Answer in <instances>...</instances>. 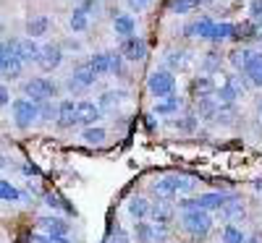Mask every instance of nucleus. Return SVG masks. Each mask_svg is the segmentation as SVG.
Returning <instances> with one entry per match:
<instances>
[{
	"label": "nucleus",
	"instance_id": "c85d7f7f",
	"mask_svg": "<svg viewBox=\"0 0 262 243\" xmlns=\"http://www.w3.org/2000/svg\"><path fill=\"white\" fill-rule=\"evenodd\" d=\"M69 24H71V29H74V32H84L86 27H90L86 11H84V8H76V11L71 13V21H69Z\"/></svg>",
	"mask_w": 262,
	"mask_h": 243
},
{
	"label": "nucleus",
	"instance_id": "dca6fc26",
	"mask_svg": "<svg viewBox=\"0 0 262 243\" xmlns=\"http://www.w3.org/2000/svg\"><path fill=\"white\" fill-rule=\"evenodd\" d=\"M113 32H116L121 39L134 37V32H137V21L131 18V16H126V13H121V16L113 18Z\"/></svg>",
	"mask_w": 262,
	"mask_h": 243
},
{
	"label": "nucleus",
	"instance_id": "09e8293b",
	"mask_svg": "<svg viewBox=\"0 0 262 243\" xmlns=\"http://www.w3.org/2000/svg\"><path fill=\"white\" fill-rule=\"evenodd\" d=\"M139 3H147V0H139Z\"/></svg>",
	"mask_w": 262,
	"mask_h": 243
},
{
	"label": "nucleus",
	"instance_id": "412c9836",
	"mask_svg": "<svg viewBox=\"0 0 262 243\" xmlns=\"http://www.w3.org/2000/svg\"><path fill=\"white\" fill-rule=\"evenodd\" d=\"M152 193H155L158 199H163V202H170L173 196H176V188H173V183H170V178L165 175V178H158V181H152Z\"/></svg>",
	"mask_w": 262,
	"mask_h": 243
},
{
	"label": "nucleus",
	"instance_id": "6e6552de",
	"mask_svg": "<svg viewBox=\"0 0 262 243\" xmlns=\"http://www.w3.org/2000/svg\"><path fill=\"white\" fill-rule=\"evenodd\" d=\"M191 202H194V209H205V212H212V209H221V207L228 202V193H223V191H207V193L194 196Z\"/></svg>",
	"mask_w": 262,
	"mask_h": 243
},
{
	"label": "nucleus",
	"instance_id": "4468645a",
	"mask_svg": "<svg viewBox=\"0 0 262 243\" xmlns=\"http://www.w3.org/2000/svg\"><path fill=\"white\" fill-rule=\"evenodd\" d=\"M217 212H221V217H223V220H228L231 225H233V223H242V220H244V214H247L244 204L238 202L236 196H228V202H226L221 209H217Z\"/></svg>",
	"mask_w": 262,
	"mask_h": 243
},
{
	"label": "nucleus",
	"instance_id": "a19ab883",
	"mask_svg": "<svg viewBox=\"0 0 262 243\" xmlns=\"http://www.w3.org/2000/svg\"><path fill=\"white\" fill-rule=\"evenodd\" d=\"M168 65H173V68H176V65H184V53H170L168 55Z\"/></svg>",
	"mask_w": 262,
	"mask_h": 243
},
{
	"label": "nucleus",
	"instance_id": "58836bf2",
	"mask_svg": "<svg viewBox=\"0 0 262 243\" xmlns=\"http://www.w3.org/2000/svg\"><path fill=\"white\" fill-rule=\"evenodd\" d=\"M249 16H252V24H262V0L249 3Z\"/></svg>",
	"mask_w": 262,
	"mask_h": 243
},
{
	"label": "nucleus",
	"instance_id": "a878e982",
	"mask_svg": "<svg viewBox=\"0 0 262 243\" xmlns=\"http://www.w3.org/2000/svg\"><path fill=\"white\" fill-rule=\"evenodd\" d=\"M0 202H21V191L3 178H0Z\"/></svg>",
	"mask_w": 262,
	"mask_h": 243
},
{
	"label": "nucleus",
	"instance_id": "9d476101",
	"mask_svg": "<svg viewBox=\"0 0 262 243\" xmlns=\"http://www.w3.org/2000/svg\"><path fill=\"white\" fill-rule=\"evenodd\" d=\"M63 63V47L60 45H45L39 53V68L42 71H55Z\"/></svg>",
	"mask_w": 262,
	"mask_h": 243
},
{
	"label": "nucleus",
	"instance_id": "f03ea898",
	"mask_svg": "<svg viewBox=\"0 0 262 243\" xmlns=\"http://www.w3.org/2000/svg\"><path fill=\"white\" fill-rule=\"evenodd\" d=\"M24 94H27V100L39 105V102H48V100L58 97V86L50 79H45V76H37V79L24 81Z\"/></svg>",
	"mask_w": 262,
	"mask_h": 243
},
{
	"label": "nucleus",
	"instance_id": "37998d69",
	"mask_svg": "<svg viewBox=\"0 0 262 243\" xmlns=\"http://www.w3.org/2000/svg\"><path fill=\"white\" fill-rule=\"evenodd\" d=\"M81 8H84L86 13H90V11H95V8H97V0H86V3H84Z\"/></svg>",
	"mask_w": 262,
	"mask_h": 243
},
{
	"label": "nucleus",
	"instance_id": "aec40b11",
	"mask_svg": "<svg viewBox=\"0 0 262 243\" xmlns=\"http://www.w3.org/2000/svg\"><path fill=\"white\" fill-rule=\"evenodd\" d=\"M126 209H128V214H131V217H134V220H137V223H139V220H144V217L149 214V209H152V204L147 202V199H144V196H134V199H131V202L126 204Z\"/></svg>",
	"mask_w": 262,
	"mask_h": 243
},
{
	"label": "nucleus",
	"instance_id": "f8f14e48",
	"mask_svg": "<svg viewBox=\"0 0 262 243\" xmlns=\"http://www.w3.org/2000/svg\"><path fill=\"white\" fill-rule=\"evenodd\" d=\"M95 79H97V74L92 71V65H90V63H84V65H79V68L71 74L69 86H71V89H84V86H92Z\"/></svg>",
	"mask_w": 262,
	"mask_h": 243
},
{
	"label": "nucleus",
	"instance_id": "393cba45",
	"mask_svg": "<svg viewBox=\"0 0 262 243\" xmlns=\"http://www.w3.org/2000/svg\"><path fill=\"white\" fill-rule=\"evenodd\" d=\"M137 238H139V243H158V238H155V223H137Z\"/></svg>",
	"mask_w": 262,
	"mask_h": 243
},
{
	"label": "nucleus",
	"instance_id": "c756f323",
	"mask_svg": "<svg viewBox=\"0 0 262 243\" xmlns=\"http://www.w3.org/2000/svg\"><path fill=\"white\" fill-rule=\"evenodd\" d=\"M223 243H247V235L242 233V228L226 225V228H223Z\"/></svg>",
	"mask_w": 262,
	"mask_h": 243
},
{
	"label": "nucleus",
	"instance_id": "20e7f679",
	"mask_svg": "<svg viewBox=\"0 0 262 243\" xmlns=\"http://www.w3.org/2000/svg\"><path fill=\"white\" fill-rule=\"evenodd\" d=\"M21 68H24V63H21V58L16 53V39L0 42V74H6L11 79H18Z\"/></svg>",
	"mask_w": 262,
	"mask_h": 243
},
{
	"label": "nucleus",
	"instance_id": "bb28decb",
	"mask_svg": "<svg viewBox=\"0 0 262 243\" xmlns=\"http://www.w3.org/2000/svg\"><path fill=\"white\" fill-rule=\"evenodd\" d=\"M81 139L86 141V144H102L105 139H107V134H105V128H95V126H90V128H84V134H81Z\"/></svg>",
	"mask_w": 262,
	"mask_h": 243
},
{
	"label": "nucleus",
	"instance_id": "de8ad7c7",
	"mask_svg": "<svg viewBox=\"0 0 262 243\" xmlns=\"http://www.w3.org/2000/svg\"><path fill=\"white\" fill-rule=\"evenodd\" d=\"M207 3V0H196V6H205Z\"/></svg>",
	"mask_w": 262,
	"mask_h": 243
},
{
	"label": "nucleus",
	"instance_id": "2f4dec72",
	"mask_svg": "<svg viewBox=\"0 0 262 243\" xmlns=\"http://www.w3.org/2000/svg\"><path fill=\"white\" fill-rule=\"evenodd\" d=\"M39 118L42 120H58V105L53 102V100H48V102H39Z\"/></svg>",
	"mask_w": 262,
	"mask_h": 243
},
{
	"label": "nucleus",
	"instance_id": "cd10ccee",
	"mask_svg": "<svg viewBox=\"0 0 262 243\" xmlns=\"http://www.w3.org/2000/svg\"><path fill=\"white\" fill-rule=\"evenodd\" d=\"M233 32H236V27L223 21V24H215V27H212V37H210V39H212V42H223V39H231Z\"/></svg>",
	"mask_w": 262,
	"mask_h": 243
},
{
	"label": "nucleus",
	"instance_id": "e433bc0d",
	"mask_svg": "<svg viewBox=\"0 0 262 243\" xmlns=\"http://www.w3.org/2000/svg\"><path fill=\"white\" fill-rule=\"evenodd\" d=\"M29 240H32V243H71L69 238H58V235H48V233H45V235L34 233V235H32Z\"/></svg>",
	"mask_w": 262,
	"mask_h": 243
},
{
	"label": "nucleus",
	"instance_id": "c9c22d12",
	"mask_svg": "<svg viewBox=\"0 0 262 243\" xmlns=\"http://www.w3.org/2000/svg\"><path fill=\"white\" fill-rule=\"evenodd\" d=\"M252 55H254V53H249V50H244V47H242V50H233V53H231V63L236 65V68H242V71H244V65L249 63Z\"/></svg>",
	"mask_w": 262,
	"mask_h": 243
},
{
	"label": "nucleus",
	"instance_id": "5701e85b",
	"mask_svg": "<svg viewBox=\"0 0 262 243\" xmlns=\"http://www.w3.org/2000/svg\"><path fill=\"white\" fill-rule=\"evenodd\" d=\"M48 27H50V21H48V16H32L29 21H27V34L34 39V37H42L48 32Z\"/></svg>",
	"mask_w": 262,
	"mask_h": 243
},
{
	"label": "nucleus",
	"instance_id": "7c9ffc66",
	"mask_svg": "<svg viewBox=\"0 0 262 243\" xmlns=\"http://www.w3.org/2000/svg\"><path fill=\"white\" fill-rule=\"evenodd\" d=\"M170 13H176V16H181V13H191L194 8H196V0H170Z\"/></svg>",
	"mask_w": 262,
	"mask_h": 243
},
{
	"label": "nucleus",
	"instance_id": "7ed1b4c3",
	"mask_svg": "<svg viewBox=\"0 0 262 243\" xmlns=\"http://www.w3.org/2000/svg\"><path fill=\"white\" fill-rule=\"evenodd\" d=\"M147 89H149L152 97L168 100V97H173V92H176V76H173L170 71H152L149 79H147Z\"/></svg>",
	"mask_w": 262,
	"mask_h": 243
},
{
	"label": "nucleus",
	"instance_id": "c03bdc74",
	"mask_svg": "<svg viewBox=\"0 0 262 243\" xmlns=\"http://www.w3.org/2000/svg\"><path fill=\"white\" fill-rule=\"evenodd\" d=\"M247 243H262V238H259V235H254V238H247Z\"/></svg>",
	"mask_w": 262,
	"mask_h": 243
},
{
	"label": "nucleus",
	"instance_id": "a18cd8bd",
	"mask_svg": "<svg viewBox=\"0 0 262 243\" xmlns=\"http://www.w3.org/2000/svg\"><path fill=\"white\" fill-rule=\"evenodd\" d=\"M257 115H259V120H262V100H259V105H257Z\"/></svg>",
	"mask_w": 262,
	"mask_h": 243
},
{
	"label": "nucleus",
	"instance_id": "4c0bfd02",
	"mask_svg": "<svg viewBox=\"0 0 262 243\" xmlns=\"http://www.w3.org/2000/svg\"><path fill=\"white\" fill-rule=\"evenodd\" d=\"M107 55H111V74L121 76L123 74V55L121 53H107Z\"/></svg>",
	"mask_w": 262,
	"mask_h": 243
},
{
	"label": "nucleus",
	"instance_id": "72a5a7b5",
	"mask_svg": "<svg viewBox=\"0 0 262 243\" xmlns=\"http://www.w3.org/2000/svg\"><path fill=\"white\" fill-rule=\"evenodd\" d=\"M168 178H170L173 188H176V193H179V191H191V188H194V181L189 178V175H168Z\"/></svg>",
	"mask_w": 262,
	"mask_h": 243
},
{
	"label": "nucleus",
	"instance_id": "6ab92c4d",
	"mask_svg": "<svg viewBox=\"0 0 262 243\" xmlns=\"http://www.w3.org/2000/svg\"><path fill=\"white\" fill-rule=\"evenodd\" d=\"M149 214H152V220H155V225H170L173 207H170L168 202H163V199H158V204H152Z\"/></svg>",
	"mask_w": 262,
	"mask_h": 243
},
{
	"label": "nucleus",
	"instance_id": "f3484780",
	"mask_svg": "<svg viewBox=\"0 0 262 243\" xmlns=\"http://www.w3.org/2000/svg\"><path fill=\"white\" fill-rule=\"evenodd\" d=\"M244 76H247V81L249 84H254V86H262V55H252L249 58V63L244 65Z\"/></svg>",
	"mask_w": 262,
	"mask_h": 243
},
{
	"label": "nucleus",
	"instance_id": "49530a36",
	"mask_svg": "<svg viewBox=\"0 0 262 243\" xmlns=\"http://www.w3.org/2000/svg\"><path fill=\"white\" fill-rule=\"evenodd\" d=\"M3 167H6V160H3V157H0V170H3Z\"/></svg>",
	"mask_w": 262,
	"mask_h": 243
},
{
	"label": "nucleus",
	"instance_id": "b1692460",
	"mask_svg": "<svg viewBox=\"0 0 262 243\" xmlns=\"http://www.w3.org/2000/svg\"><path fill=\"white\" fill-rule=\"evenodd\" d=\"M90 65H92V71L97 76H105V74H111V55L107 53H97L90 58Z\"/></svg>",
	"mask_w": 262,
	"mask_h": 243
},
{
	"label": "nucleus",
	"instance_id": "423d86ee",
	"mask_svg": "<svg viewBox=\"0 0 262 243\" xmlns=\"http://www.w3.org/2000/svg\"><path fill=\"white\" fill-rule=\"evenodd\" d=\"M215 92H217V97H221V102H223V105H231L233 100L244 97L247 84H244V79H242V76H228V79H226V84L221 86V89H215Z\"/></svg>",
	"mask_w": 262,
	"mask_h": 243
},
{
	"label": "nucleus",
	"instance_id": "79ce46f5",
	"mask_svg": "<svg viewBox=\"0 0 262 243\" xmlns=\"http://www.w3.org/2000/svg\"><path fill=\"white\" fill-rule=\"evenodd\" d=\"M11 102V94H8V86L6 84H0V107L3 105H8Z\"/></svg>",
	"mask_w": 262,
	"mask_h": 243
},
{
	"label": "nucleus",
	"instance_id": "473e14b6",
	"mask_svg": "<svg viewBox=\"0 0 262 243\" xmlns=\"http://www.w3.org/2000/svg\"><path fill=\"white\" fill-rule=\"evenodd\" d=\"M179 105H181L179 97H168L165 102H158L155 105V113L158 115H170V113H176V110H179Z\"/></svg>",
	"mask_w": 262,
	"mask_h": 243
},
{
	"label": "nucleus",
	"instance_id": "f257e3e1",
	"mask_svg": "<svg viewBox=\"0 0 262 243\" xmlns=\"http://www.w3.org/2000/svg\"><path fill=\"white\" fill-rule=\"evenodd\" d=\"M181 228H184L189 235H194V238H202V235H207L210 228H212V217H210V212H205V209H189V212L181 214Z\"/></svg>",
	"mask_w": 262,
	"mask_h": 243
},
{
	"label": "nucleus",
	"instance_id": "1a4fd4ad",
	"mask_svg": "<svg viewBox=\"0 0 262 243\" xmlns=\"http://www.w3.org/2000/svg\"><path fill=\"white\" fill-rule=\"evenodd\" d=\"M76 115H79V123L81 126H95L100 118H102V107L90 102V100H84V102H76Z\"/></svg>",
	"mask_w": 262,
	"mask_h": 243
},
{
	"label": "nucleus",
	"instance_id": "4be33fe9",
	"mask_svg": "<svg viewBox=\"0 0 262 243\" xmlns=\"http://www.w3.org/2000/svg\"><path fill=\"white\" fill-rule=\"evenodd\" d=\"M191 92H194L196 100H200V97H212V92H215V81H212L210 76H196V79L191 81Z\"/></svg>",
	"mask_w": 262,
	"mask_h": 243
},
{
	"label": "nucleus",
	"instance_id": "ea45409f",
	"mask_svg": "<svg viewBox=\"0 0 262 243\" xmlns=\"http://www.w3.org/2000/svg\"><path fill=\"white\" fill-rule=\"evenodd\" d=\"M194 123H196V120H194V115H186L184 120H173V126L181 128V131H191V128H194Z\"/></svg>",
	"mask_w": 262,
	"mask_h": 243
},
{
	"label": "nucleus",
	"instance_id": "2eb2a0df",
	"mask_svg": "<svg viewBox=\"0 0 262 243\" xmlns=\"http://www.w3.org/2000/svg\"><path fill=\"white\" fill-rule=\"evenodd\" d=\"M39 225L48 235H58V238H66L69 235V223L60 217H39Z\"/></svg>",
	"mask_w": 262,
	"mask_h": 243
},
{
	"label": "nucleus",
	"instance_id": "a211bd4d",
	"mask_svg": "<svg viewBox=\"0 0 262 243\" xmlns=\"http://www.w3.org/2000/svg\"><path fill=\"white\" fill-rule=\"evenodd\" d=\"M212 27H215V21H212V18H200V21H194V24H189L184 32H186V37H202V39H210V37H212Z\"/></svg>",
	"mask_w": 262,
	"mask_h": 243
},
{
	"label": "nucleus",
	"instance_id": "9b49d317",
	"mask_svg": "<svg viewBox=\"0 0 262 243\" xmlns=\"http://www.w3.org/2000/svg\"><path fill=\"white\" fill-rule=\"evenodd\" d=\"M16 53H18L21 63H39L42 47L37 45L32 37H27V39H16Z\"/></svg>",
	"mask_w": 262,
	"mask_h": 243
},
{
	"label": "nucleus",
	"instance_id": "f704fd0d",
	"mask_svg": "<svg viewBox=\"0 0 262 243\" xmlns=\"http://www.w3.org/2000/svg\"><path fill=\"white\" fill-rule=\"evenodd\" d=\"M126 100V92H105L100 97V107H113V105H121Z\"/></svg>",
	"mask_w": 262,
	"mask_h": 243
},
{
	"label": "nucleus",
	"instance_id": "ddd939ff",
	"mask_svg": "<svg viewBox=\"0 0 262 243\" xmlns=\"http://www.w3.org/2000/svg\"><path fill=\"white\" fill-rule=\"evenodd\" d=\"M76 123H79L76 102H74V100H63V102H58V126H60V128H74Z\"/></svg>",
	"mask_w": 262,
	"mask_h": 243
},
{
	"label": "nucleus",
	"instance_id": "0eeeda50",
	"mask_svg": "<svg viewBox=\"0 0 262 243\" xmlns=\"http://www.w3.org/2000/svg\"><path fill=\"white\" fill-rule=\"evenodd\" d=\"M121 55H123V60H128V63H139V60H144V58H147V42L139 39L137 34H134V37H128V39H123Z\"/></svg>",
	"mask_w": 262,
	"mask_h": 243
},
{
	"label": "nucleus",
	"instance_id": "39448f33",
	"mask_svg": "<svg viewBox=\"0 0 262 243\" xmlns=\"http://www.w3.org/2000/svg\"><path fill=\"white\" fill-rule=\"evenodd\" d=\"M11 110H13V123H16L18 128H29V126L39 118V105L32 102V100H27V97L13 100Z\"/></svg>",
	"mask_w": 262,
	"mask_h": 243
}]
</instances>
